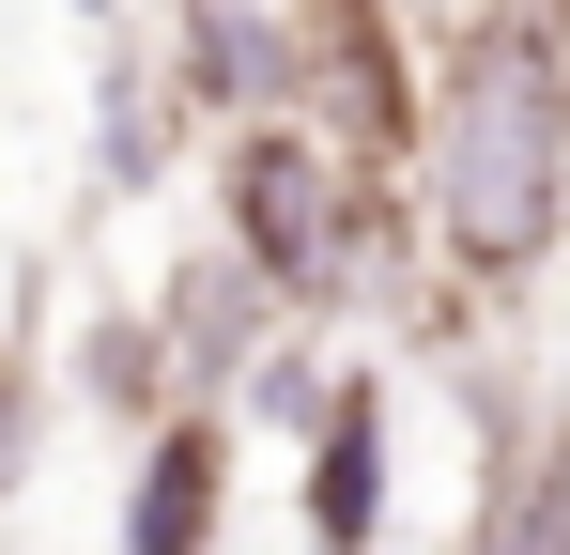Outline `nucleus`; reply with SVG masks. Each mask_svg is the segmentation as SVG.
I'll list each match as a JSON object with an SVG mask.
<instances>
[{
  "label": "nucleus",
  "instance_id": "f257e3e1",
  "mask_svg": "<svg viewBox=\"0 0 570 555\" xmlns=\"http://www.w3.org/2000/svg\"><path fill=\"white\" fill-rule=\"evenodd\" d=\"M416 216L448 278L524 293L570 247V47L556 16H478L448 47V93L416 124Z\"/></svg>",
  "mask_w": 570,
  "mask_h": 555
},
{
  "label": "nucleus",
  "instance_id": "f03ea898",
  "mask_svg": "<svg viewBox=\"0 0 570 555\" xmlns=\"http://www.w3.org/2000/svg\"><path fill=\"white\" fill-rule=\"evenodd\" d=\"M355 155L340 139H308V108H278V124H247L232 139V247L278 278L293 309H340L355 293Z\"/></svg>",
  "mask_w": 570,
  "mask_h": 555
},
{
  "label": "nucleus",
  "instance_id": "7ed1b4c3",
  "mask_svg": "<svg viewBox=\"0 0 570 555\" xmlns=\"http://www.w3.org/2000/svg\"><path fill=\"white\" fill-rule=\"evenodd\" d=\"M278 278L247 263V247H200V263H170V293H155V340H170V386L186 401H216V386H247V370L278 356Z\"/></svg>",
  "mask_w": 570,
  "mask_h": 555
},
{
  "label": "nucleus",
  "instance_id": "20e7f679",
  "mask_svg": "<svg viewBox=\"0 0 570 555\" xmlns=\"http://www.w3.org/2000/svg\"><path fill=\"white\" fill-rule=\"evenodd\" d=\"M170 93L186 108H232V124H278L308 108V0H186V47H170Z\"/></svg>",
  "mask_w": 570,
  "mask_h": 555
},
{
  "label": "nucleus",
  "instance_id": "39448f33",
  "mask_svg": "<svg viewBox=\"0 0 570 555\" xmlns=\"http://www.w3.org/2000/svg\"><path fill=\"white\" fill-rule=\"evenodd\" d=\"M216 509H232V432L186 401V417H155V448H139L124 555H216Z\"/></svg>",
  "mask_w": 570,
  "mask_h": 555
},
{
  "label": "nucleus",
  "instance_id": "423d86ee",
  "mask_svg": "<svg viewBox=\"0 0 570 555\" xmlns=\"http://www.w3.org/2000/svg\"><path fill=\"white\" fill-rule=\"evenodd\" d=\"M308 541H324V555H371V541H385V386H371V370H340V401H324V448H308Z\"/></svg>",
  "mask_w": 570,
  "mask_h": 555
},
{
  "label": "nucleus",
  "instance_id": "0eeeda50",
  "mask_svg": "<svg viewBox=\"0 0 570 555\" xmlns=\"http://www.w3.org/2000/svg\"><path fill=\"white\" fill-rule=\"evenodd\" d=\"M308 93H324L355 139H416V124H432V108L401 93V47H385L371 0H308Z\"/></svg>",
  "mask_w": 570,
  "mask_h": 555
},
{
  "label": "nucleus",
  "instance_id": "6e6552de",
  "mask_svg": "<svg viewBox=\"0 0 570 555\" xmlns=\"http://www.w3.org/2000/svg\"><path fill=\"white\" fill-rule=\"evenodd\" d=\"M478 555H570V417H524L493 448V509H478Z\"/></svg>",
  "mask_w": 570,
  "mask_h": 555
},
{
  "label": "nucleus",
  "instance_id": "1a4fd4ad",
  "mask_svg": "<svg viewBox=\"0 0 570 555\" xmlns=\"http://www.w3.org/2000/svg\"><path fill=\"white\" fill-rule=\"evenodd\" d=\"M31 417H47V401H31V356H0V494H16V463H31Z\"/></svg>",
  "mask_w": 570,
  "mask_h": 555
}]
</instances>
